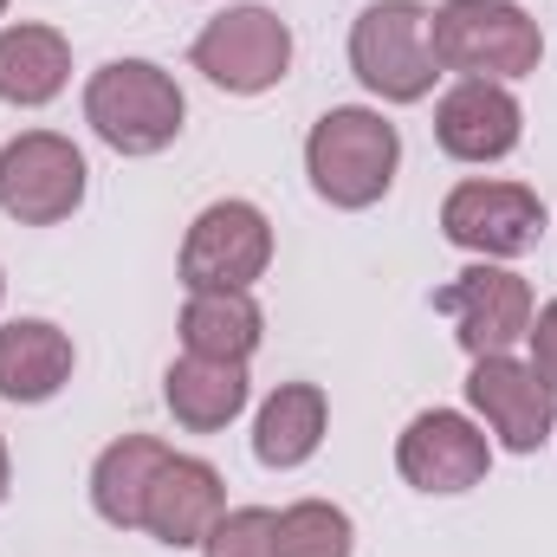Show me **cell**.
Here are the masks:
<instances>
[{
	"instance_id": "cell-6",
	"label": "cell",
	"mask_w": 557,
	"mask_h": 557,
	"mask_svg": "<svg viewBox=\"0 0 557 557\" xmlns=\"http://www.w3.org/2000/svg\"><path fill=\"white\" fill-rule=\"evenodd\" d=\"M195 72L234 98H260L273 91L278 78L292 72V26L278 20L273 7H227L195 33Z\"/></svg>"
},
{
	"instance_id": "cell-9",
	"label": "cell",
	"mask_w": 557,
	"mask_h": 557,
	"mask_svg": "<svg viewBox=\"0 0 557 557\" xmlns=\"http://www.w3.org/2000/svg\"><path fill=\"white\" fill-rule=\"evenodd\" d=\"M434 311L454 318V337L467 357H499L512 350L525 331H532V285L499 267V260H473L467 273H454L441 292H434Z\"/></svg>"
},
{
	"instance_id": "cell-17",
	"label": "cell",
	"mask_w": 557,
	"mask_h": 557,
	"mask_svg": "<svg viewBox=\"0 0 557 557\" xmlns=\"http://www.w3.org/2000/svg\"><path fill=\"white\" fill-rule=\"evenodd\" d=\"M324 428H331V403L318 383H278L253 416V460L273 473H292L324 447Z\"/></svg>"
},
{
	"instance_id": "cell-12",
	"label": "cell",
	"mask_w": 557,
	"mask_h": 557,
	"mask_svg": "<svg viewBox=\"0 0 557 557\" xmlns=\"http://www.w3.org/2000/svg\"><path fill=\"white\" fill-rule=\"evenodd\" d=\"M525 137V111L512 98V85L493 78H460L441 104H434V143L454 162H506Z\"/></svg>"
},
{
	"instance_id": "cell-22",
	"label": "cell",
	"mask_w": 557,
	"mask_h": 557,
	"mask_svg": "<svg viewBox=\"0 0 557 557\" xmlns=\"http://www.w3.org/2000/svg\"><path fill=\"white\" fill-rule=\"evenodd\" d=\"M525 337H532V370H539V383L557 396V298L532 311V331H525Z\"/></svg>"
},
{
	"instance_id": "cell-25",
	"label": "cell",
	"mask_w": 557,
	"mask_h": 557,
	"mask_svg": "<svg viewBox=\"0 0 557 557\" xmlns=\"http://www.w3.org/2000/svg\"><path fill=\"white\" fill-rule=\"evenodd\" d=\"M0 298H7V278H0Z\"/></svg>"
},
{
	"instance_id": "cell-18",
	"label": "cell",
	"mask_w": 557,
	"mask_h": 557,
	"mask_svg": "<svg viewBox=\"0 0 557 557\" xmlns=\"http://www.w3.org/2000/svg\"><path fill=\"white\" fill-rule=\"evenodd\" d=\"M169 454L175 447H162L156 434L111 441L98 454V467H91V512L104 525H117V532H143V506H149V486H156V473H162Z\"/></svg>"
},
{
	"instance_id": "cell-3",
	"label": "cell",
	"mask_w": 557,
	"mask_h": 557,
	"mask_svg": "<svg viewBox=\"0 0 557 557\" xmlns=\"http://www.w3.org/2000/svg\"><path fill=\"white\" fill-rule=\"evenodd\" d=\"M434 59H441V72L512 85V78L539 72L545 33L512 0H441L434 7Z\"/></svg>"
},
{
	"instance_id": "cell-24",
	"label": "cell",
	"mask_w": 557,
	"mask_h": 557,
	"mask_svg": "<svg viewBox=\"0 0 557 557\" xmlns=\"http://www.w3.org/2000/svg\"><path fill=\"white\" fill-rule=\"evenodd\" d=\"M7 7H13V0H0V13H7Z\"/></svg>"
},
{
	"instance_id": "cell-10",
	"label": "cell",
	"mask_w": 557,
	"mask_h": 557,
	"mask_svg": "<svg viewBox=\"0 0 557 557\" xmlns=\"http://www.w3.org/2000/svg\"><path fill=\"white\" fill-rule=\"evenodd\" d=\"M493 467V441L480 434V421L460 409H421L403 441H396V473L416 493H473Z\"/></svg>"
},
{
	"instance_id": "cell-19",
	"label": "cell",
	"mask_w": 557,
	"mask_h": 557,
	"mask_svg": "<svg viewBox=\"0 0 557 557\" xmlns=\"http://www.w3.org/2000/svg\"><path fill=\"white\" fill-rule=\"evenodd\" d=\"M267 337V311L253 305V292H188L182 305V350L188 357H221V363H247Z\"/></svg>"
},
{
	"instance_id": "cell-13",
	"label": "cell",
	"mask_w": 557,
	"mask_h": 557,
	"mask_svg": "<svg viewBox=\"0 0 557 557\" xmlns=\"http://www.w3.org/2000/svg\"><path fill=\"white\" fill-rule=\"evenodd\" d=\"M227 512V486H221V467L201 460V454H169L156 486H149V506H143V532L169 552H188L214 532V519Z\"/></svg>"
},
{
	"instance_id": "cell-15",
	"label": "cell",
	"mask_w": 557,
	"mask_h": 557,
	"mask_svg": "<svg viewBox=\"0 0 557 557\" xmlns=\"http://www.w3.org/2000/svg\"><path fill=\"white\" fill-rule=\"evenodd\" d=\"M65 78H72V39L59 26H39V20L0 26V104L39 111L65 91Z\"/></svg>"
},
{
	"instance_id": "cell-11",
	"label": "cell",
	"mask_w": 557,
	"mask_h": 557,
	"mask_svg": "<svg viewBox=\"0 0 557 557\" xmlns=\"http://www.w3.org/2000/svg\"><path fill=\"white\" fill-rule=\"evenodd\" d=\"M467 403H473V416L499 434L506 454H539V447L552 441L557 396L539 383V370L519 363L512 350L473 357V370H467Z\"/></svg>"
},
{
	"instance_id": "cell-8",
	"label": "cell",
	"mask_w": 557,
	"mask_h": 557,
	"mask_svg": "<svg viewBox=\"0 0 557 557\" xmlns=\"http://www.w3.org/2000/svg\"><path fill=\"white\" fill-rule=\"evenodd\" d=\"M441 234L473 253V260H519L539 247L545 234V201L525 188V182H460L447 201H441Z\"/></svg>"
},
{
	"instance_id": "cell-20",
	"label": "cell",
	"mask_w": 557,
	"mask_h": 557,
	"mask_svg": "<svg viewBox=\"0 0 557 557\" xmlns=\"http://www.w3.org/2000/svg\"><path fill=\"white\" fill-rule=\"evenodd\" d=\"M350 545H357V525L331 499H298V506L273 512V552L278 557H350Z\"/></svg>"
},
{
	"instance_id": "cell-16",
	"label": "cell",
	"mask_w": 557,
	"mask_h": 557,
	"mask_svg": "<svg viewBox=\"0 0 557 557\" xmlns=\"http://www.w3.org/2000/svg\"><path fill=\"white\" fill-rule=\"evenodd\" d=\"M247 363H221V357H175L162 376V403L188 434H221L227 421L247 409Z\"/></svg>"
},
{
	"instance_id": "cell-23",
	"label": "cell",
	"mask_w": 557,
	"mask_h": 557,
	"mask_svg": "<svg viewBox=\"0 0 557 557\" xmlns=\"http://www.w3.org/2000/svg\"><path fill=\"white\" fill-rule=\"evenodd\" d=\"M7 486H13V460H7V441H0V499H7Z\"/></svg>"
},
{
	"instance_id": "cell-2",
	"label": "cell",
	"mask_w": 557,
	"mask_h": 557,
	"mask_svg": "<svg viewBox=\"0 0 557 557\" xmlns=\"http://www.w3.org/2000/svg\"><path fill=\"white\" fill-rule=\"evenodd\" d=\"M85 124L117 156H162L188 124L182 85L149 59H111L85 85Z\"/></svg>"
},
{
	"instance_id": "cell-1",
	"label": "cell",
	"mask_w": 557,
	"mask_h": 557,
	"mask_svg": "<svg viewBox=\"0 0 557 557\" xmlns=\"http://www.w3.org/2000/svg\"><path fill=\"white\" fill-rule=\"evenodd\" d=\"M396 162H403V137L370 104H337L305 137V175H311L318 201H331L344 214L376 208L396 182Z\"/></svg>"
},
{
	"instance_id": "cell-7",
	"label": "cell",
	"mask_w": 557,
	"mask_h": 557,
	"mask_svg": "<svg viewBox=\"0 0 557 557\" xmlns=\"http://www.w3.org/2000/svg\"><path fill=\"white\" fill-rule=\"evenodd\" d=\"M273 267V221L253 201H208L188 221L175 273L188 292H253Z\"/></svg>"
},
{
	"instance_id": "cell-5",
	"label": "cell",
	"mask_w": 557,
	"mask_h": 557,
	"mask_svg": "<svg viewBox=\"0 0 557 557\" xmlns=\"http://www.w3.org/2000/svg\"><path fill=\"white\" fill-rule=\"evenodd\" d=\"M85 149L59 131H20L0 149V214L20 227H59L85 208Z\"/></svg>"
},
{
	"instance_id": "cell-4",
	"label": "cell",
	"mask_w": 557,
	"mask_h": 557,
	"mask_svg": "<svg viewBox=\"0 0 557 557\" xmlns=\"http://www.w3.org/2000/svg\"><path fill=\"white\" fill-rule=\"evenodd\" d=\"M350 72L383 104H421L434 91V78H441L434 7H421V0H376V7H363L357 26H350Z\"/></svg>"
},
{
	"instance_id": "cell-21",
	"label": "cell",
	"mask_w": 557,
	"mask_h": 557,
	"mask_svg": "<svg viewBox=\"0 0 557 557\" xmlns=\"http://www.w3.org/2000/svg\"><path fill=\"white\" fill-rule=\"evenodd\" d=\"M201 557H278L273 552V512L267 506H234L214 519V532L201 539Z\"/></svg>"
},
{
	"instance_id": "cell-14",
	"label": "cell",
	"mask_w": 557,
	"mask_h": 557,
	"mask_svg": "<svg viewBox=\"0 0 557 557\" xmlns=\"http://www.w3.org/2000/svg\"><path fill=\"white\" fill-rule=\"evenodd\" d=\"M72 370H78V350L59 324H46V318L0 324V403L39 409L72 383Z\"/></svg>"
}]
</instances>
